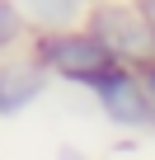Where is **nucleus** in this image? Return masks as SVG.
<instances>
[{"label":"nucleus","mask_w":155,"mask_h":160,"mask_svg":"<svg viewBox=\"0 0 155 160\" xmlns=\"http://www.w3.org/2000/svg\"><path fill=\"white\" fill-rule=\"evenodd\" d=\"M19 33H24V19H19V10L10 5V0H0V47L19 42Z\"/></svg>","instance_id":"obj_5"},{"label":"nucleus","mask_w":155,"mask_h":160,"mask_svg":"<svg viewBox=\"0 0 155 160\" xmlns=\"http://www.w3.org/2000/svg\"><path fill=\"white\" fill-rule=\"evenodd\" d=\"M47 90V71L38 61H14V66H0V113L14 118L24 113L38 94Z\"/></svg>","instance_id":"obj_4"},{"label":"nucleus","mask_w":155,"mask_h":160,"mask_svg":"<svg viewBox=\"0 0 155 160\" xmlns=\"http://www.w3.org/2000/svg\"><path fill=\"white\" fill-rule=\"evenodd\" d=\"M90 33L113 52V61H118V66L141 71V66H150V61H155V28H150V19H146V14H136V10L104 5V10L94 14Z\"/></svg>","instance_id":"obj_2"},{"label":"nucleus","mask_w":155,"mask_h":160,"mask_svg":"<svg viewBox=\"0 0 155 160\" xmlns=\"http://www.w3.org/2000/svg\"><path fill=\"white\" fill-rule=\"evenodd\" d=\"M141 90H146V104H150V127H155V61L141 66Z\"/></svg>","instance_id":"obj_6"},{"label":"nucleus","mask_w":155,"mask_h":160,"mask_svg":"<svg viewBox=\"0 0 155 160\" xmlns=\"http://www.w3.org/2000/svg\"><path fill=\"white\" fill-rule=\"evenodd\" d=\"M146 19H150V28H155V0H146Z\"/></svg>","instance_id":"obj_7"},{"label":"nucleus","mask_w":155,"mask_h":160,"mask_svg":"<svg viewBox=\"0 0 155 160\" xmlns=\"http://www.w3.org/2000/svg\"><path fill=\"white\" fill-rule=\"evenodd\" d=\"M94 99L118 127H150V104H146V90H141V71L113 66L94 85Z\"/></svg>","instance_id":"obj_3"},{"label":"nucleus","mask_w":155,"mask_h":160,"mask_svg":"<svg viewBox=\"0 0 155 160\" xmlns=\"http://www.w3.org/2000/svg\"><path fill=\"white\" fill-rule=\"evenodd\" d=\"M38 66L52 71V75H61V80H75V85H90L94 90L118 61H113V52L94 33H42Z\"/></svg>","instance_id":"obj_1"}]
</instances>
